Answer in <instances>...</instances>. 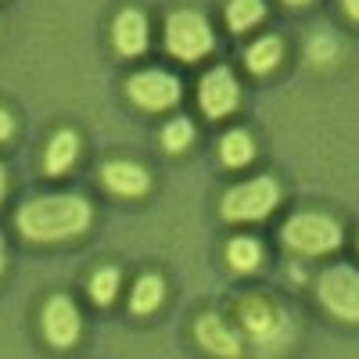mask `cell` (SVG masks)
I'll use <instances>...</instances> for the list:
<instances>
[{
	"mask_svg": "<svg viewBox=\"0 0 359 359\" xmlns=\"http://www.w3.org/2000/svg\"><path fill=\"white\" fill-rule=\"evenodd\" d=\"M219 155H223V162H226V165H248V162H252V155H255V144H252V137H248L245 130H233V133H226V137H223Z\"/></svg>",
	"mask_w": 359,
	"mask_h": 359,
	"instance_id": "cell-18",
	"label": "cell"
},
{
	"mask_svg": "<svg viewBox=\"0 0 359 359\" xmlns=\"http://www.w3.org/2000/svg\"><path fill=\"white\" fill-rule=\"evenodd\" d=\"M226 262L241 273H252V269L262 262V252H259V241L255 237H233L226 245Z\"/></svg>",
	"mask_w": 359,
	"mask_h": 359,
	"instance_id": "cell-16",
	"label": "cell"
},
{
	"mask_svg": "<svg viewBox=\"0 0 359 359\" xmlns=\"http://www.w3.org/2000/svg\"><path fill=\"white\" fill-rule=\"evenodd\" d=\"M280 201V187L273 176H255L248 184H237L226 191L223 198V216L233 223H245V219H262L269 208Z\"/></svg>",
	"mask_w": 359,
	"mask_h": 359,
	"instance_id": "cell-5",
	"label": "cell"
},
{
	"mask_svg": "<svg viewBox=\"0 0 359 359\" xmlns=\"http://www.w3.org/2000/svg\"><path fill=\"white\" fill-rule=\"evenodd\" d=\"M194 338L205 352H212L216 359H237L241 355V334L233 331V327L216 316V313H205L198 323H194Z\"/></svg>",
	"mask_w": 359,
	"mask_h": 359,
	"instance_id": "cell-8",
	"label": "cell"
},
{
	"mask_svg": "<svg viewBox=\"0 0 359 359\" xmlns=\"http://www.w3.org/2000/svg\"><path fill=\"white\" fill-rule=\"evenodd\" d=\"M4 187H8V180H4V165H0V198H4Z\"/></svg>",
	"mask_w": 359,
	"mask_h": 359,
	"instance_id": "cell-24",
	"label": "cell"
},
{
	"mask_svg": "<svg viewBox=\"0 0 359 359\" xmlns=\"http://www.w3.org/2000/svg\"><path fill=\"white\" fill-rule=\"evenodd\" d=\"M341 4H345V11H348V15L359 22V0H341Z\"/></svg>",
	"mask_w": 359,
	"mask_h": 359,
	"instance_id": "cell-23",
	"label": "cell"
},
{
	"mask_svg": "<svg viewBox=\"0 0 359 359\" xmlns=\"http://www.w3.org/2000/svg\"><path fill=\"white\" fill-rule=\"evenodd\" d=\"M237 320H241L248 341L259 348V355H269V352H280L287 341H291V320L280 306L266 302L259 294H248L237 302Z\"/></svg>",
	"mask_w": 359,
	"mask_h": 359,
	"instance_id": "cell-2",
	"label": "cell"
},
{
	"mask_svg": "<svg viewBox=\"0 0 359 359\" xmlns=\"http://www.w3.org/2000/svg\"><path fill=\"white\" fill-rule=\"evenodd\" d=\"M287 4H309V0H287Z\"/></svg>",
	"mask_w": 359,
	"mask_h": 359,
	"instance_id": "cell-26",
	"label": "cell"
},
{
	"mask_svg": "<svg viewBox=\"0 0 359 359\" xmlns=\"http://www.w3.org/2000/svg\"><path fill=\"white\" fill-rule=\"evenodd\" d=\"M90 201L79 194H47L18 208V230L29 241H69L90 226Z\"/></svg>",
	"mask_w": 359,
	"mask_h": 359,
	"instance_id": "cell-1",
	"label": "cell"
},
{
	"mask_svg": "<svg viewBox=\"0 0 359 359\" xmlns=\"http://www.w3.org/2000/svg\"><path fill=\"white\" fill-rule=\"evenodd\" d=\"M0 269H4V241H0Z\"/></svg>",
	"mask_w": 359,
	"mask_h": 359,
	"instance_id": "cell-25",
	"label": "cell"
},
{
	"mask_svg": "<svg viewBox=\"0 0 359 359\" xmlns=\"http://www.w3.org/2000/svg\"><path fill=\"white\" fill-rule=\"evenodd\" d=\"M198 101H201V111L208 118L230 115L237 108V79L226 69H212L198 86Z\"/></svg>",
	"mask_w": 359,
	"mask_h": 359,
	"instance_id": "cell-9",
	"label": "cell"
},
{
	"mask_svg": "<svg viewBox=\"0 0 359 359\" xmlns=\"http://www.w3.org/2000/svg\"><path fill=\"white\" fill-rule=\"evenodd\" d=\"M101 180L111 194H123V198H140L147 191V172L133 162H108L101 169Z\"/></svg>",
	"mask_w": 359,
	"mask_h": 359,
	"instance_id": "cell-12",
	"label": "cell"
},
{
	"mask_svg": "<svg viewBox=\"0 0 359 359\" xmlns=\"http://www.w3.org/2000/svg\"><path fill=\"white\" fill-rule=\"evenodd\" d=\"M162 298H165V284H162V277L144 273V277L137 280V287H133L130 309H133V313H140V316H147V313H155V309L162 306Z\"/></svg>",
	"mask_w": 359,
	"mask_h": 359,
	"instance_id": "cell-14",
	"label": "cell"
},
{
	"mask_svg": "<svg viewBox=\"0 0 359 359\" xmlns=\"http://www.w3.org/2000/svg\"><path fill=\"white\" fill-rule=\"evenodd\" d=\"M334 36H316L313 40V47H309V54L316 57V62H327V57H334Z\"/></svg>",
	"mask_w": 359,
	"mask_h": 359,
	"instance_id": "cell-21",
	"label": "cell"
},
{
	"mask_svg": "<svg viewBox=\"0 0 359 359\" xmlns=\"http://www.w3.org/2000/svg\"><path fill=\"white\" fill-rule=\"evenodd\" d=\"M126 94L147 111H162L180 101V79L162 69H144L126 83Z\"/></svg>",
	"mask_w": 359,
	"mask_h": 359,
	"instance_id": "cell-7",
	"label": "cell"
},
{
	"mask_svg": "<svg viewBox=\"0 0 359 359\" xmlns=\"http://www.w3.org/2000/svg\"><path fill=\"white\" fill-rule=\"evenodd\" d=\"M284 245L302 255H323L341 245V226L323 212H298L284 226Z\"/></svg>",
	"mask_w": 359,
	"mask_h": 359,
	"instance_id": "cell-3",
	"label": "cell"
},
{
	"mask_svg": "<svg viewBox=\"0 0 359 359\" xmlns=\"http://www.w3.org/2000/svg\"><path fill=\"white\" fill-rule=\"evenodd\" d=\"M111 40H115V50L126 54V57L144 54V47H147V18H144V11H137V8L118 11Z\"/></svg>",
	"mask_w": 359,
	"mask_h": 359,
	"instance_id": "cell-11",
	"label": "cell"
},
{
	"mask_svg": "<svg viewBox=\"0 0 359 359\" xmlns=\"http://www.w3.org/2000/svg\"><path fill=\"white\" fill-rule=\"evenodd\" d=\"M43 334L57 348H69V345L79 341V313H76V306L69 302L65 294H54L47 302V309H43Z\"/></svg>",
	"mask_w": 359,
	"mask_h": 359,
	"instance_id": "cell-10",
	"label": "cell"
},
{
	"mask_svg": "<svg viewBox=\"0 0 359 359\" xmlns=\"http://www.w3.org/2000/svg\"><path fill=\"white\" fill-rule=\"evenodd\" d=\"M165 47L180 62H198L212 50V29L198 11H172L165 18Z\"/></svg>",
	"mask_w": 359,
	"mask_h": 359,
	"instance_id": "cell-4",
	"label": "cell"
},
{
	"mask_svg": "<svg viewBox=\"0 0 359 359\" xmlns=\"http://www.w3.org/2000/svg\"><path fill=\"white\" fill-rule=\"evenodd\" d=\"M76 155H79V137H76L72 130H57V133L50 137V144H47L43 169H47L50 176H62L65 169H72Z\"/></svg>",
	"mask_w": 359,
	"mask_h": 359,
	"instance_id": "cell-13",
	"label": "cell"
},
{
	"mask_svg": "<svg viewBox=\"0 0 359 359\" xmlns=\"http://www.w3.org/2000/svg\"><path fill=\"white\" fill-rule=\"evenodd\" d=\"M11 130H15V123H11V115L0 108V140H8L11 137Z\"/></svg>",
	"mask_w": 359,
	"mask_h": 359,
	"instance_id": "cell-22",
	"label": "cell"
},
{
	"mask_svg": "<svg viewBox=\"0 0 359 359\" xmlns=\"http://www.w3.org/2000/svg\"><path fill=\"white\" fill-rule=\"evenodd\" d=\"M115 294H118V269L115 266L94 269V277H90V298H94L97 306H108Z\"/></svg>",
	"mask_w": 359,
	"mask_h": 359,
	"instance_id": "cell-19",
	"label": "cell"
},
{
	"mask_svg": "<svg viewBox=\"0 0 359 359\" xmlns=\"http://www.w3.org/2000/svg\"><path fill=\"white\" fill-rule=\"evenodd\" d=\"M194 140V126H191V118H172V123H165L162 130V144L169 147V151H184V147Z\"/></svg>",
	"mask_w": 359,
	"mask_h": 359,
	"instance_id": "cell-20",
	"label": "cell"
},
{
	"mask_svg": "<svg viewBox=\"0 0 359 359\" xmlns=\"http://www.w3.org/2000/svg\"><path fill=\"white\" fill-rule=\"evenodd\" d=\"M320 302L341 320H359V273L352 266H334L320 277Z\"/></svg>",
	"mask_w": 359,
	"mask_h": 359,
	"instance_id": "cell-6",
	"label": "cell"
},
{
	"mask_svg": "<svg viewBox=\"0 0 359 359\" xmlns=\"http://www.w3.org/2000/svg\"><path fill=\"white\" fill-rule=\"evenodd\" d=\"M262 15H266L262 0H230V4H226V25L233 29V33H245V29H252Z\"/></svg>",
	"mask_w": 359,
	"mask_h": 359,
	"instance_id": "cell-17",
	"label": "cell"
},
{
	"mask_svg": "<svg viewBox=\"0 0 359 359\" xmlns=\"http://www.w3.org/2000/svg\"><path fill=\"white\" fill-rule=\"evenodd\" d=\"M280 57H284V43L277 36H262L248 47V69L252 72H269V69L280 65Z\"/></svg>",
	"mask_w": 359,
	"mask_h": 359,
	"instance_id": "cell-15",
	"label": "cell"
}]
</instances>
